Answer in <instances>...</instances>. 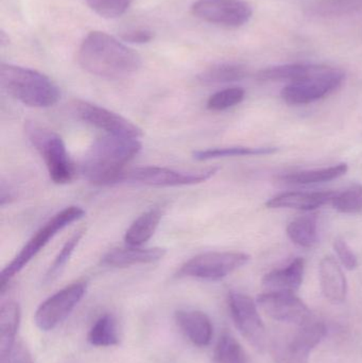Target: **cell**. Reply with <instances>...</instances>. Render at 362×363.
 <instances>
[{
  "instance_id": "1",
  "label": "cell",
  "mask_w": 362,
  "mask_h": 363,
  "mask_svg": "<svg viewBox=\"0 0 362 363\" xmlns=\"http://www.w3.org/2000/svg\"><path fill=\"white\" fill-rule=\"evenodd\" d=\"M78 62L85 72L106 79H125L142 67L133 49L106 32H91L79 48Z\"/></svg>"
},
{
  "instance_id": "2",
  "label": "cell",
  "mask_w": 362,
  "mask_h": 363,
  "mask_svg": "<svg viewBox=\"0 0 362 363\" xmlns=\"http://www.w3.org/2000/svg\"><path fill=\"white\" fill-rule=\"evenodd\" d=\"M142 150L137 138L106 135L98 138L87 151L81 165L86 180L95 185L119 183L125 168Z\"/></svg>"
},
{
  "instance_id": "3",
  "label": "cell",
  "mask_w": 362,
  "mask_h": 363,
  "mask_svg": "<svg viewBox=\"0 0 362 363\" xmlns=\"http://www.w3.org/2000/svg\"><path fill=\"white\" fill-rule=\"evenodd\" d=\"M0 83L9 95L30 108H50L61 97L59 87L49 77L21 66L1 64Z\"/></svg>"
},
{
  "instance_id": "4",
  "label": "cell",
  "mask_w": 362,
  "mask_h": 363,
  "mask_svg": "<svg viewBox=\"0 0 362 363\" xmlns=\"http://www.w3.org/2000/svg\"><path fill=\"white\" fill-rule=\"evenodd\" d=\"M85 211L80 206H68L52 216L15 256L14 259L4 269L0 281V291L4 294L11 279L18 274L66 226L84 217Z\"/></svg>"
},
{
  "instance_id": "5",
  "label": "cell",
  "mask_w": 362,
  "mask_h": 363,
  "mask_svg": "<svg viewBox=\"0 0 362 363\" xmlns=\"http://www.w3.org/2000/svg\"><path fill=\"white\" fill-rule=\"evenodd\" d=\"M26 134L46 164L53 183L63 185L74 180V166L65 143L59 134L35 123H26Z\"/></svg>"
},
{
  "instance_id": "6",
  "label": "cell",
  "mask_w": 362,
  "mask_h": 363,
  "mask_svg": "<svg viewBox=\"0 0 362 363\" xmlns=\"http://www.w3.org/2000/svg\"><path fill=\"white\" fill-rule=\"evenodd\" d=\"M346 80L342 70L323 66L319 72L303 80L289 83L281 91L283 100L290 106L314 104L340 89Z\"/></svg>"
},
{
  "instance_id": "7",
  "label": "cell",
  "mask_w": 362,
  "mask_h": 363,
  "mask_svg": "<svg viewBox=\"0 0 362 363\" xmlns=\"http://www.w3.org/2000/svg\"><path fill=\"white\" fill-rule=\"evenodd\" d=\"M249 262L250 256L242 252H206L185 262L176 277L220 281L246 266Z\"/></svg>"
},
{
  "instance_id": "8",
  "label": "cell",
  "mask_w": 362,
  "mask_h": 363,
  "mask_svg": "<svg viewBox=\"0 0 362 363\" xmlns=\"http://www.w3.org/2000/svg\"><path fill=\"white\" fill-rule=\"evenodd\" d=\"M298 328L288 338L274 341L271 354L276 363H310V354L327 336L321 322L310 320Z\"/></svg>"
},
{
  "instance_id": "9",
  "label": "cell",
  "mask_w": 362,
  "mask_h": 363,
  "mask_svg": "<svg viewBox=\"0 0 362 363\" xmlns=\"http://www.w3.org/2000/svg\"><path fill=\"white\" fill-rule=\"evenodd\" d=\"M229 307L232 319L242 336L259 353L267 347L265 324L259 315V305L252 298L238 291L229 294Z\"/></svg>"
},
{
  "instance_id": "10",
  "label": "cell",
  "mask_w": 362,
  "mask_h": 363,
  "mask_svg": "<svg viewBox=\"0 0 362 363\" xmlns=\"http://www.w3.org/2000/svg\"><path fill=\"white\" fill-rule=\"evenodd\" d=\"M85 281H76L42 303L34 315L36 326L49 332L64 321L86 294Z\"/></svg>"
},
{
  "instance_id": "11",
  "label": "cell",
  "mask_w": 362,
  "mask_h": 363,
  "mask_svg": "<svg viewBox=\"0 0 362 363\" xmlns=\"http://www.w3.org/2000/svg\"><path fill=\"white\" fill-rule=\"evenodd\" d=\"M218 168H210L199 172H178L165 167L147 166L125 172L121 176V182H133L142 185L154 187H176V186L196 185L210 180L218 172Z\"/></svg>"
},
{
  "instance_id": "12",
  "label": "cell",
  "mask_w": 362,
  "mask_h": 363,
  "mask_svg": "<svg viewBox=\"0 0 362 363\" xmlns=\"http://www.w3.org/2000/svg\"><path fill=\"white\" fill-rule=\"evenodd\" d=\"M72 113L80 121L103 130L108 135L121 138H140L144 132L132 121L108 108H102L91 102L76 100L72 106Z\"/></svg>"
},
{
  "instance_id": "13",
  "label": "cell",
  "mask_w": 362,
  "mask_h": 363,
  "mask_svg": "<svg viewBox=\"0 0 362 363\" xmlns=\"http://www.w3.org/2000/svg\"><path fill=\"white\" fill-rule=\"evenodd\" d=\"M191 12L206 23L229 28L246 25L253 15L252 6L244 0H197Z\"/></svg>"
},
{
  "instance_id": "14",
  "label": "cell",
  "mask_w": 362,
  "mask_h": 363,
  "mask_svg": "<svg viewBox=\"0 0 362 363\" xmlns=\"http://www.w3.org/2000/svg\"><path fill=\"white\" fill-rule=\"evenodd\" d=\"M259 308L274 321L303 325L312 320L307 305L293 292H265L256 300Z\"/></svg>"
},
{
  "instance_id": "15",
  "label": "cell",
  "mask_w": 362,
  "mask_h": 363,
  "mask_svg": "<svg viewBox=\"0 0 362 363\" xmlns=\"http://www.w3.org/2000/svg\"><path fill=\"white\" fill-rule=\"evenodd\" d=\"M163 247H117L106 253L102 258L103 266L112 268H128L137 264H154L165 257Z\"/></svg>"
},
{
  "instance_id": "16",
  "label": "cell",
  "mask_w": 362,
  "mask_h": 363,
  "mask_svg": "<svg viewBox=\"0 0 362 363\" xmlns=\"http://www.w3.org/2000/svg\"><path fill=\"white\" fill-rule=\"evenodd\" d=\"M336 191H293L284 192L270 199L266 206L268 208H290L298 211H310L332 203Z\"/></svg>"
},
{
  "instance_id": "17",
  "label": "cell",
  "mask_w": 362,
  "mask_h": 363,
  "mask_svg": "<svg viewBox=\"0 0 362 363\" xmlns=\"http://www.w3.org/2000/svg\"><path fill=\"white\" fill-rule=\"evenodd\" d=\"M320 284L323 296L333 304H341L348 296V281L335 258L327 256L320 262Z\"/></svg>"
},
{
  "instance_id": "18",
  "label": "cell",
  "mask_w": 362,
  "mask_h": 363,
  "mask_svg": "<svg viewBox=\"0 0 362 363\" xmlns=\"http://www.w3.org/2000/svg\"><path fill=\"white\" fill-rule=\"evenodd\" d=\"M305 260L298 257L285 268L271 271L264 277L263 286L269 292L295 294L303 283Z\"/></svg>"
},
{
  "instance_id": "19",
  "label": "cell",
  "mask_w": 362,
  "mask_h": 363,
  "mask_svg": "<svg viewBox=\"0 0 362 363\" xmlns=\"http://www.w3.org/2000/svg\"><path fill=\"white\" fill-rule=\"evenodd\" d=\"M176 321L189 341L204 347L210 345L213 338V324L210 318L199 311H179Z\"/></svg>"
},
{
  "instance_id": "20",
  "label": "cell",
  "mask_w": 362,
  "mask_h": 363,
  "mask_svg": "<svg viewBox=\"0 0 362 363\" xmlns=\"http://www.w3.org/2000/svg\"><path fill=\"white\" fill-rule=\"evenodd\" d=\"M21 321V308L14 301L2 304L0 309V362L6 359L15 345Z\"/></svg>"
},
{
  "instance_id": "21",
  "label": "cell",
  "mask_w": 362,
  "mask_h": 363,
  "mask_svg": "<svg viewBox=\"0 0 362 363\" xmlns=\"http://www.w3.org/2000/svg\"><path fill=\"white\" fill-rule=\"evenodd\" d=\"M162 218L163 211L159 208L145 211L128 228L125 235V243L130 247H142L157 232Z\"/></svg>"
},
{
  "instance_id": "22",
  "label": "cell",
  "mask_w": 362,
  "mask_h": 363,
  "mask_svg": "<svg viewBox=\"0 0 362 363\" xmlns=\"http://www.w3.org/2000/svg\"><path fill=\"white\" fill-rule=\"evenodd\" d=\"M349 166L346 163L338 164L331 167L320 169L304 170L293 172L278 178V180L288 185H312V184L325 183L341 178L348 172Z\"/></svg>"
},
{
  "instance_id": "23",
  "label": "cell",
  "mask_w": 362,
  "mask_h": 363,
  "mask_svg": "<svg viewBox=\"0 0 362 363\" xmlns=\"http://www.w3.org/2000/svg\"><path fill=\"white\" fill-rule=\"evenodd\" d=\"M323 65H314V64H286V65L273 66L261 70L257 78L261 81H289L297 82L303 80L312 74H316Z\"/></svg>"
},
{
  "instance_id": "24",
  "label": "cell",
  "mask_w": 362,
  "mask_h": 363,
  "mask_svg": "<svg viewBox=\"0 0 362 363\" xmlns=\"http://www.w3.org/2000/svg\"><path fill=\"white\" fill-rule=\"evenodd\" d=\"M248 76L246 66L238 63H220L210 66L198 76V80L205 85L227 84L244 80Z\"/></svg>"
},
{
  "instance_id": "25",
  "label": "cell",
  "mask_w": 362,
  "mask_h": 363,
  "mask_svg": "<svg viewBox=\"0 0 362 363\" xmlns=\"http://www.w3.org/2000/svg\"><path fill=\"white\" fill-rule=\"evenodd\" d=\"M287 235L299 247H314L318 241V220L316 216H301L293 220L287 226Z\"/></svg>"
},
{
  "instance_id": "26",
  "label": "cell",
  "mask_w": 362,
  "mask_h": 363,
  "mask_svg": "<svg viewBox=\"0 0 362 363\" xmlns=\"http://www.w3.org/2000/svg\"><path fill=\"white\" fill-rule=\"evenodd\" d=\"M87 340L93 347H114L119 343L118 325L116 318L110 313L101 315L87 335Z\"/></svg>"
},
{
  "instance_id": "27",
  "label": "cell",
  "mask_w": 362,
  "mask_h": 363,
  "mask_svg": "<svg viewBox=\"0 0 362 363\" xmlns=\"http://www.w3.org/2000/svg\"><path fill=\"white\" fill-rule=\"evenodd\" d=\"M276 147H227V148L206 149V150H198L193 153L196 161L204 162L210 160L225 159V157H261V155H270L278 152Z\"/></svg>"
},
{
  "instance_id": "28",
  "label": "cell",
  "mask_w": 362,
  "mask_h": 363,
  "mask_svg": "<svg viewBox=\"0 0 362 363\" xmlns=\"http://www.w3.org/2000/svg\"><path fill=\"white\" fill-rule=\"evenodd\" d=\"M317 16L324 18L362 14V0H320L312 9Z\"/></svg>"
},
{
  "instance_id": "29",
  "label": "cell",
  "mask_w": 362,
  "mask_h": 363,
  "mask_svg": "<svg viewBox=\"0 0 362 363\" xmlns=\"http://www.w3.org/2000/svg\"><path fill=\"white\" fill-rule=\"evenodd\" d=\"M214 363H250L246 351L229 333L219 338L214 353Z\"/></svg>"
},
{
  "instance_id": "30",
  "label": "cell",
  "mask_w": 362,
  "mask_h": 363,
  "mask_svg": "<svg viewBox=\"0 0 362 363\" xmlns=\"http://www.w3.org/2000/svg\"><path fill=\"white\" fill-rule=\"evenodd\" d=\"M336 211L341 213H359L362 211V185L353 184L341 192H337L332 201Z\"/></svg>"
},
{
  "instance_id": "31",
  "label": "cell",
  "mask_w": 362,
  "mask_h": 363,
  "mask_svg": "<svg viewBox=\"0 0 362 363\" xmlns=\"http://www.w3.org/2000/svg\"><path fill=\"white\" fill-rule=\"evenodd\" d=\"M84 233V228H80V230H76L74 235L66 241L65 245H63L61 251L57 254L55 259L53 260L52 264H51L46 277H45V281L46 283H51V281H55L61 274L62 271L65 268L68 260L72 257V253L76 250L77 245L80 242Z\"/></svg>"
},
{
  "instance_id": "32",
  "label": "cell",
  "mask_w": 362,
  "mask_h": 363,
  "mask_svg": "<svg viewBox=\"0 0 362 363\" xmlns=\"http://www.w3.org/2000/svg\"><path fill=\"white\" fill-rule=\"evenodd\" d=\"M246 91L242 87H229L217 91L208 100V108L214 112L229 110L244 101Z\"/></svg>"
},
{
  "instance_id": "33",
  "label": "cell",
  "mask_w": 362,
  "mask_h": 363,
  "mask_svg": "<svg viewBox=\"0 0 362 363\" xmlns=\"http://www.w3.org/2000/svg\"><path fill=\"white\" fill-rule=\"evenodd\" d=\"M87 6L104 18H118L131 6L132 0H86Z\"/></svg>"
},
{
  "instance_id": "34",
  "label": "cell",
  "mask_w": 362,
  "mask_h": 363,
  "mask_svg": "<svg viewBox=\"0 0 362 363\" xmlns=\"http://www.w3.org/2000/svg\"><path fill=\"white\" fill-rule=\"evenodd\" d=\"M334 249L337 253L338 258H339L341 264H344V268L348 270L352 271L358 267V258L356 254L354 253L350 245L346 243L344 239H336L334 242Z\"/></svg>"
},
{
  "instance_id": "35",
  "label": "cell",
  "mask_w": 362,
  "mask_h": 363,
  "mask_svg": "<svg viewBox=\"0 0 362 363\" xmlns=\"http://www.w3.org/2000/svg\"><path fill=\"white\" fill-rule=\"evenodd\" d=\"M1 363H34V362L27 347L23 343L18 342L15 343L12 351L6 356V359L1 360Z\"/></svg>"
},
{
  "instance_id": "36",
  "label": "cell",
  "mask_w": 362,
  "mask_h": 363,
  "mask_svg": "<svg viewBox=\"0 0 362 363\" xmlns=\"http://www.w3.org/2000/svg\"><path fill=\"white\" fill-rule=\"evenodd\" d=\"M121 38L130 44H147L154 38V33L148 29L130 30L121 34Z\"/></svg>"
}]
</instances>
